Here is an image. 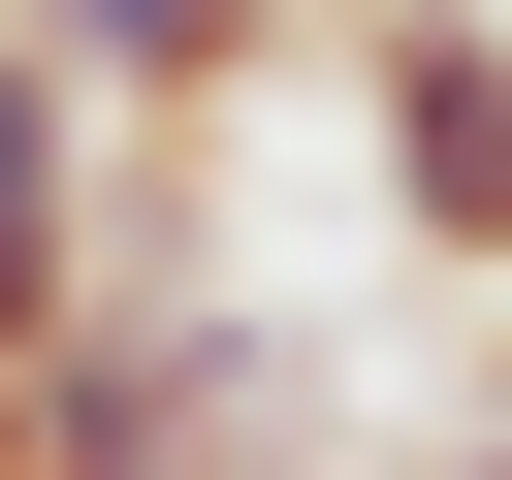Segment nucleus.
<instances>
[{
  "label": "nucleus",
  "instance_id": "nucleus-4",
  "mask_svg": "<svg viewBox=\"0 0 512 480\" xmlns=\"http://www.w3.org/2000/svg\"><path fill=\"white\" fill-rule=\"evenodd\" d=\"M0 32H32L96 128H192V96H256V64H288V0H0Z\"/></svg>",
  "mask_w": 512,
  "mask_h": 480
},
{
  "label": "nucleus",
  "instance_id": "nucleus-1",
  "mask_svg": "<svg viewBox=\"0 0 512 480\" xmlns=\"http://www.w3.org/2000/svg\"><path fill=\"white\" fill-rule=\"evenodd\" d=\"M0 480H288V320H224L192 256H128L64 352H0Z\"/></svg>",
  "mask_w": 512,
  "mask_h": 480
},
{
  "label": "nucleus",
  "instance_id": "nucleus-3",
  "mask_svg": "<svg viewBox=\"0 0 512 480\" xmlns=\"http://www.w3.org/2000/svg\"><path fill=\"white\" fill-rule=\"evenodd\" d=\"M96 288H128V160H96V96L0 32V352H64Z\"/></svg>",
  "mask_w": 512,
  "mask_h": 480
},
{
  "label": "nucleus",
  "instance_id": "nucleus-2",
  "mask_svg": "<svg viewBox=\"0 0 512 480\" xmlns=\"http://www.w3.org/2000/svg\"><path fill=\"white\" fill-rule=\"evenodd\" d=\"M352 128H384V224L448 288H512V0H384L352 32Z\"/></svg>",
  "mask_w": 512,
  "mask_h": 480
},
{
  "label": "nucleus",
  "instance_id": "nucleus-6",
  "mask_svg": "<svg viewBox=\"0 0 512 480\" xmlns=\"http://www.w3.org/2000/svg\"><path fill=\"white\" fill-rule=\"evenodd\" d=\"M480 448H512V384H480Z\"/></svg>",
  "mask_w": 512,
  "mask_h": 480
},
{
  "label": "nucleus",
  "instance_id": "nucleus-5",
  "mask_svg": "<svg viewBox=\"0 0 512 480\" xmlns=\"http://www.w3.org/2000/svg\"><path fill=\"white\" fill-rule=\"evenodd\" d=\"M416 480H512V448H416Z\"/></svg>",
  "mask_w": 512,
  "mask_h": 480
}]
</instances>
